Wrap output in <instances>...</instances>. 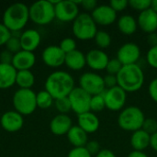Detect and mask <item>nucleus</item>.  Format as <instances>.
I'll list each match as a JSON object with an SVG mask.
<instances>
[{
  "instance_id": "obj_1",
  "label": "nucleus",
  "mask_w": 157,
  "mask_h": 157,
  "mask_svg": "<svg viewBox=\"0 0 157 157\" xmlns=\"http://www.w3.org/2000/svg\"><path fill=\"white\" fill-rule=\"evenodd\" d=\"M74 77L65 71L52 73L45 81V90L55 99L67 98L75 88Z\"/></svg>"
},
{
  "instance_id": "obj_2",
  "label": "nucleus",
  "mask_w": 157,
  "mask_h": 157,
  "mask_svg": "<svg viewBox=\"0 0 157 157\" xmlns=\"http://www.w3.org/2000/svg\"><path fill=\"white\" fill-rule=\"evenodd\" d=\"M29 20V6L24 3H14L4 11L2 23L11 32H20Z\"/></svg>"
},
{
  "instance_id": "obj_3",
  "label": "nucleus",
  "mask_w": 157,
  "mask_h": 157,
  "mask_svg": "<svg viewBox=\"0 0 157 157\" xmlns=\"http://www.w3.org/2000/svg\"><path fill=\"white\" fill-rule=\"evenodd\" d=\"M118 86L126 93L139 91L144 84V74L138 64L123 65L117 75Z\"/></svg>"
},
{
  "instance_id": "obj_4",
  "label": "nucleus",
  "mask_w": 157,
  "mask_h": 157,
  "mask_svg": "<svg viewBox=\"0 0 157 157\" xmlns=\"http://www.w3.org/2000/svg\"><path fill=\"white\" fill-rule=\"evenodd\" d=\"M29 19L36 25H48L55 18L54 5L51 0H39L29 6Z\"/></svg>"
},
{
  "instance_id": "obj_5",
  "label": "nucleus",
  "mask_w": 157,
  "mask_h": 157,
  "mask_svg": "<svg viewBox=\"0 0 157 157\" xmlns=\"http://www.w3.org/2000/svg\"><path fill=\"white\" fill-rule=\"evenodd\" d=\"M144 120V113L140 108L130 106L121 111L118 117V125L123 131L134 132L142 129Z\"/></svg>"
},
{
  "instance_id": "obj_6",
  "label": "nucleus",
  "mask_w": 157,
  "mask_h": 157,
  "mask_svg": "<svg viewBox=\"0 0 157 157\" xmlns=\"http://www.w3.org/2000/svg\"><path fill=\"white\" fill-rule=\"evenodd\" d=\"M72 30L74 36L80 40H90L98 32V25L88 13H80L73 21Z\"/></svg>"
},
{
  "instance_id": "obj_7",
  "label": "nucleus",
  "mask_w": 157,
  "mask_h": 157,
  "mask_svg": "<svg viewBox=\"0 0 157 157\" xmlns=\"http://www.w3.org/2000/svg\"><path fill=\"white\" fill-rule=\"evenodd\" d=\"M15 110L22 116L32 114L37 109L36 93L32 89H17L12 98Z\"/></svg>"
},
{
  "instance_id": "obj_8",
  "label": "nucleus",
  "mask_w": 157,
  "mask_h": 157,
  "mask_svg": "<svg viewBox=\"0 0 157 157\" xmlns=\"http://www.w3.org/2000/svg\"><path fill=\"white\" fill-rule=\"evenodd\" d=\"M79 87L90 96L104 94L106 87L103 77L95 72H86L79 77Z\"/></svg>"
},
{
  "instance_id": "obj_9",
  "label": "nucleus",
  "mask_w": 157,
  "mask_h": 157,
  "mask_svg": "<svg viewBox=\"0 0 157 157\" xmlns=\"http://www.w3.org/2000/svg\"><path fill=\"white\" fill-rule=\"evenodd\" d=\"M91 98L92 96H90L81 87L75 86L68 96V98L71 103L72 110L75 114H77V116L90 111Z\"/></svg>"
},
{
  "instance_id": "obj_10",
  "label": "nucleus",
  "mask_w": 157,
  "mask_h": 157,
  "mask_svg": "<svg viewBox=\"0 0 157 157\" xmlns=\"http://www.w3.org/2000/svg\"><path fill=\"white\" fill-rule=\"evenodd\" d=\"M54 9L55 18L62 22H73L80 14L79 6L74 0H59Z\"/></svg>"
},
{
  "instance_id": "obj_11",
  "label": "nucleus",
  "mask_w": 157,
  "mask_h": 157,
  "mask_svg": "<svg viewBox=\"0 0 157 157\" xmlns=\"http://www.w3.org/2000/svg\"><path fill=\"white\" fill-rule=\"evenodd\" d=\"M106 109L111 111L122 110L127 101V93L119 86L106 89L103 94Z\"/></svg>"
},
{
  "instance_id": "obj_12",
  "label": "nucleus",
  "mask_w": 157,
  "mask_h": 157,
  "mask_svg": "<svg viewBox=\"0 0 157 157\" xmlns=\"http://www.w3.org/2000/svg\"><path fill=\"white\" fill-rule=\"evenodd\" d=\"M141 57V49L134 42H126L122 44L118 52L116 58L121 63L122 65L137 64Z\"/></svg>"
},
{
  "instance_id": "obj_13",
  "label": "nucleus",
  "mask_w": 157,
  "mask_h": 157,
  "mask_svg": "<svg viewBox=\"0 0 157 157\" xmlns=\"http://www.w3.org/2000/svg\"><path fill=\"white\" fill-rule=\"evenodd\" d=\"M42 62L49 67L58 68L64 64L65 53L57 45H50L46 47L41 53Z\"/></svg>"
},
{
  "instance_id": "obj_14",
  "label": "nucleus",
  "mask_w": 157,
  "mask_h": 157,
  "mask_svg": "<svg viewBox=\"0 0 157 157\" xmlns=\"http://www.w3.org/2000/svg\"><path fill=\"white\" fill-rule=\"evenodd\" d=\"M90 15L99 26H109L117 19V12L109 5H98Z\"/></svg>"
},
{
  "instance_id": "obj_15",
  "label": "nucleus",
  "mask_w": 157,
  "mask_h": 157,
  "mask_svg": "<svg viewBox=\"0 0 157 157\" xmlns=\"http://www.w3.org/2000/svg\"><path fill=\"white\" fill-rule=\"evenodd\" d=\"M86 65L93 71L106 70L108 63L109 61V55L99 49H93L87 52L86 54Z\"/></svg>"
},
{
  "instance_id": "obj_16",
  "label": "nucleus",
  "mask_w": 157,
  "mask_h": 157,
  "mask_svg": "<svg viewBox=\"0 0 157 157\" xmlns=\"http://www.w3.org/2000/svg\"><path fill=\"white\" fill-rule=\"evenodd\" d=\"M0 124L5 131L8 132H17L23 127L24 119L23 116L16 110H9L1 116Z\"/></svg>"
},
{
  "instance_id": "obj_17",
  "label": "nucleus",
  "mask_w": 157,
  "mask_h": 157,
  "mask_svg": "<svg viewBox=\"0 0 157 157\" xmlns=\"http://www.w3.org/2000/svg\"><path fill=\"white\" fill-rule=\"evenodd\" d=\"M73 127L72 119L66 114H58L50 122V130L56 136L66 135Z\"/></svg>"
},
{
  "instance_id": "obj_18",
  "label": "nucleus",
  "mask_w": 157,
  "mask_h": 157,
  "mask_svg": "<svg viewBox=\"0 0 157 157\" xmlns=\"http://www.w3.org/2000/svg\"><path fill=\"white\" fill-rule=\"evenodd\" d=\"M138 27L145 33L150 34L157 30V13L151 8L143 11L137 18Z\"/></svg>"
},
{
  "instance_id": "obj_19",
  "label": "nucleus",
  "mask_w": 157,
  "mask_h": 157,
  "mask_svg": "<svg viewBox=\"0 0 157 157\" xmlns=\"http://www.w3.org/2000/svg\"><path fill=\"white\" fill-rule=\"evenodd\" d=\"M41 41V36L40 32L34 29H29L21 32L20 42L21 48L24 51L33 52L38 49Z\"/></svg>"
},
{
  "instance_id": "obj_20",
  "label": "nucleus",
  "mask_w": 157,
  "mask_h": 157,
  "mask_svg": "<svg viewBox=\"0 0 157 157\" xmlns=\"http://www.w3.org/2000/svg\"><path fill=\"white\" fill-rule=\"evenodd\" d=\"M36 63V56L34 52L21 50L14 54L12 65L17 71L30 70Z\"/></svg>"
},
{
  "instance_id": "obj_21",
  "label": "nucleus",
  "mask_w": 157,
  "mask_h": 157,
  "mask_svg": "<svg viewBox=\"0 0 157 157\" xmlns=\"http://www.w3.org/2000/svg\"><path fill=\"white\" fill-rule=\"evenodd\" d=\"M77 125L83 129L87 134L95 133L100 126V121L96 113L91 111L83 113L78 115L77 118Z\"/></svg>"
},
{
  "instance_id": "obj_22",
  "label": "nucleus",
  "mask_w": 157,
  "mask_h": 157,
  "mask_svg": "<svg viewBox=\"0 0 157 157\" xmlns=\"http://www.w3.org/2000/svg\"><path fill=\"white\" fill-rule=\"evenodd\" d=\"M17 71L12 64L0 63V89H8L16 84Z\"/></svg>"
},
{
  "instance_id": "obj_23",
  "label": "nucleus",
  "mask_w": 157,
  "mask_h": 157,
  "mask_svg": "<svg viewBox=\"0 0 157 157\" xmlns=\"http://www.w3.org/2000/svg\"><path fill=\"white\" fill-rule=\"evenodd\" d=\"M64 64L73 71H80L86 65V54L76 49L75 51L65 54Z\"/></svg>"
},
{
  "instance_id": "obj_24",
  "label": "nucleus",
  "mask_w": 157,
  "mask_h": 157,
  "mask_svg": "<svg viewBox=\"0 0 157 157\" xmlns=\"http://www.w3.org/2000/svg\"><path fill=\"white\" fill-rule=\"evenodd\" d=\"M66 136L74 147H85L88 142V134L78 125H73Z\"/></svg>"
},
{
  "instance_id": "obj_25",
  "label": "nucleus",
  "mask_w": 157,
  "mask_h": 157,
  "mask_svg": "<svg viewBox=\"0 0 157 157\" xmlns=\"http://www.w3.org/2000/svg\"><path fill=\"white\" fill-rule=\"evenodd\" d=\"M151 143V135H149L144 131L138 130L132 132L131 136V145L134 151H142L144 152L150 146Z\"/></svg>"
},
{
  "instance_id": "obj_26",
  "label": "nucleus",
  "mask_w": 157,
  "mask_h": 157,
  "mask_svg": "<svg viewBox=\"0 0 157 157\" xmlns=\"http://www.w3.org/2000/svg\"><path fill=\"white\" fill-rule=\"evenodd\" d=\"M118 29L120 32L124 35H132L136 32L138 28L137 19L132 15H123L121 16L117 22Z\"/></svg>"
},
{
  "instance_id": "obj_27",
  "label": "nucleus",
  "mask_w": 157,
  "mask_h": 157,
  "mask_svg": "<svg viewBox=\"0 0 157 157\" xmlns=\"http://www.w3.org/2000/svg\"><path fill=\"white\" fill-rule=\"evenodd\" d=\"M35 83V76L30 70L17 71L16 76V84L19 88L31 89Z\"/></svg>"
},
{
  "instance_id": "obj_28",
  "label": "nucleus",
  "mask_w": 157,
  "mask_h": 157,
  "mask_svg": "<svg viewBox=\"0 0 157 157\" xmlns=\"http://www.w3.org/2000/svg\"><path fill=\"white\" fill-rule=\"evenodd\" d=\"M36 103H37V108L46 109H49L53 103H54V98L51 96V94L44 90H40L36 94Z\"/></svg>"
},
{
  "instance_id": "obj_29",
  "label": "nucleus",
  "mask_w": 157,
  "mask_h": 157,
  "mask_svg": "<svg viewBox=\"0 0 157 157\" xmlns=\"http://www.w3.org/2000/svg\"><path fill=\"white\" fill-rule=\"evenodd\" d=\"M20 35L21 32H11V37L6 43V50L10 52L13 54L17 53L22 50L21 42H20Z\"/></svg>"
},
{
  "instance_id": "obj_30",
  "label": "nucleus",
  "mask_w": 157,
  "mask_h": 157,
  "mask_svg": "<svg viewBox=\"0 0 157 157\" xmlns=\"http://www.w3.org/2000/svg\"><path fill=\"white\" fill-rule=\"evenodd\" d=\"M95 43L98 46V49L104 50L110 46L111 44V36L109 33L104 30H98L95 38Z\"/></svg>"
},
{
  "instance_id": "obj_31",
  "label": "nucleus",
  "mask_w": 157,
  "mask_h": 157,
  "mask_svg": "<svg viewBox=\"0 0 157 157\" xmlns=\"http://www.w3.org/2000/svg\"><path fill=\"white\" fill-rule=\"evenodd\" d=\"M105 109H106V104H105L103 94L92 96L91 102H90V111L93 113H97V112L103 111Z\"/></svg>"
},
{
  "instance_id": "obj_32",
  "label": "nucleus",
  "mask_w": 157,
  "mask_h": 157,
  "mask_svg": "<svg viewBox=\"0 0 157 157\" xmlns=\"http://www.w3.org/2000/svg\"><path fill=\"white\" fill-rule=\"evenodd\" d=\"M54 106H55L56 109L58 110L59 114H66L67 115V113L72 110L71 103H70L68 97L55 99L54 100Z\"/></svg>"
},
{
  "instance_id": "obj_33",
  "label": "nucleus",
  "mask_w": 157,
  "mask_h": 157,
  "mask_svg": "<svg viewBox=\"0 0 157 157\" xmlns=\"http://www.w3.org/2000/svg\"><path fill=\"white\" fill-rule=\"evenodd\" d=\"M59 47L65 54H67L76 50V41L73 38H64L61 40Z\"/></svg>"
},
{
  "instance_id": "obj_34",
  "label": "nucleus",
  "mask_w": 157,
  "mask_h": 157,
  "mask_svg": "<svg viewBox=\"0 0 157 157\" xmlns=\"http://www.w3.org/2000/svg\"><path fill=\"white\" fill-rule=\"evenodd\" d=\"M151 2L152 0H130L129 6L141 13L151 7Z\"/></svg>"
},
{
  "instance_id": "obj_35",
  "label": "nucleus",
  "mask_w": 157,
  "mask_h": 157,
  "mask_svg": "<svg viewBox=\"0 0 157 157\" xmlns=\"http://www.w3.org/2000/svg\"><path fill=\"white\" fill-rule=\"evenodd\" d=\"M122 66L123 65L121 64V63L117 58L109 59L108 65L106 67V71H107L108 75H117L119 74V72L121 71V69L122 68Z\"/></svg>"
},
{
  "instance_id": "obj_36",
  "label": "nucleus",
  "mask_w": 157,
  "mask_h": 157,
  "mask_svg": "<svg viewBox=\"0 0 157 157\" xmlns=\"http://www.w3.org/2000/svg\"><path fill=\"white\" fill-rule=\"evenodd\" d=\"M142 130L152 136L153 134L157 132V121L153 118H148V119L145 118Z\"/></svg>"
},
{
  "instance_id": "obj_37",
  "label": "nucleus",
  "mask_w": 157,
  "mask_h": 157,
  "mask_svg": "<svg viewBox=\"0 0 157 157\" xmlns=\"http://www.w3.org/2000/svg\"><path fill=\"white\" fill-rule=\"evenodd\" d=\"M147 63L154 69H157V45L150 47L146 53Z\"/></svg>"
},
{
  "instance_id": "obj_38",
  "label": "nucleus",
  "mask_w": 157,
  "mask_h": 157,
  "mask_svg": "<svg viewBox=\"0 0 157 157\" xmlns=\"http://www.w3.org/2000/svg\"><path fill=\"white\" fill-rule=\"evenodd\" d=\"M113 10H115L117 13L125 10L129 6V1L127 0H111L109 4Z\"/></svg>"
},
{
  "instance_id": "obj_39",
  "label": "nucleus",
  "mask_w": 157,
  "mask_h": 157,
  "mask_svg": "<svg viewBox=\"0 0 157 157\" xmlns=\"http://www.w3.org/2000/svg\"><path fill=\"white\" fill-rule=\"evenodd\" d=\"M67 157H92L85 147H74L69 153Z\"/></svg>"
},
{
  "instance_id": "obj_40",
  "label": "nucleus",
  "mask_w": 157,
  "mask_h": 157,
  "mask_svg": "<svg viewBox=\"0 0 157 157\" xmlns=\"http://www.w3.org/2000/svg\"><path fill=\"white\" fill-rule=\"evenodd\" d=\"M85 148L87 150V152L93 156V155H97L100 151H101V148H100V144L97 141H88L86 145L85 146Z\"/></svg>"
},
{
  "instance_id": "obj_41",
  "label": "nucleus",
  "mask_w": 157,
  "mask_h": 157,
  "mask_svg": "<svg viewBox=\"0 0 157 157\" xmlns=\"http://www.w3.org/2000/svg\"><path fill=\"white\" fill-rule=\"evenodd\" d=\"M11 37V31L3 24L0 23V46L6 45V41Z\"/></svg>"
},
{
  "instance_id": "obj_42",
  "label": "nucleus",
  "mask_w": 157,
  "mask_h": 157,
  "mask_svg": "<svg viewBox=\"0 0 157 157\" xmlns=\"http://www.w3.org/2000/svg\"><path fill=\"white\" fill-rule=\"evenodd\" d=\"M104 80V85L106 89H109L112 87H115L118 86V79H117V75H106L103 77Z\"/></svg>"
},
{
  "instance_id": "obj_43",
  "label": "nucleus",
  "mask_w": 157,
  "mask_h": 157,
  "mask_svg": "<svg viewBox=\"0 0 157 157\" xmlns=\"http://www.w3.org/2000/svg\"><path fill=\"white\" fill-rule=\"evenodd\" d=\"M14 54L8 52L7 50H4L0 53V63L4 64H12Z\"/></svg>"
},
{
  "instance_id": "obj_44",
  "label": "nucleus",
  "mask_w": 157,
  "mask_h": 157,
  "mask_svg": "<svg viewBox=\"0 0 157 157\" xmlns=\"http://www.w3.org/2000/svg\"><path fill=\"white\" fill-rule=\"evenodd\" d=\"M148 93L149 96L151 97V98L157 103V77L154 78L149 86H148Z\"/></svg>"
},
{
  "instance_id": "obj_45",
  "label": "nucleus",
  "mask_w": 157,
  "mask_h": 157,
  "mask_svg": "<svg viewBox=\"0 0 157 157\" xmlns=\"http://www.w3.org/2000/svg\"><path fill=\"white\" fill-rule=\"evenodd\" d=\"M81 6L86 11H91V13L96 9L98 6L96 0H81Z\"/></svg>"
},
{
  "instance_id": "obj_46",
  "label": "nucleus",
  "mask_w": 157,
  "mask_h": 157,
  "mask_svg": "<svg viewBox=\"0 0 157 157\" xmlns=\"http://www.w3.org/2000/svg\"><path fill=\"white\" fill-rule=\"evenodd\" d=\"M147 42L151 47L156 46L157 45V33L154 32V33H150L148 34L147 37Z\"/></svg>"
},
{
  "instance_id": "obj_47",
  "label": "nucleus",
  "mask_w": 157,
  "mask_h": 157,
  "mask_svg": "<svg viewBox=\"0 0 157 157\" xmlns=\"http://www.w3.org/2000/svg\"><path fill=\"white\" fill-rule=\"evenodd\" d=\"M95 157H116L115 154L109 149H101V151Z\"/></svg>"
},
{
  "instance_id": "obj_48",
  "label": "nucleus",
  "mask_w": 157,
  "mask_h": 157,
  "mask_svg": "<svg viewBox=\"0 0 157 157\" xmlns=\"http://www.w3.org/2000/svg\"><path fill=\"white\" fill-rule=\"evenodd\" d=\"M128 157H148V155L142 151H132L129 155Z\"/></svg>"
},
{
  "instance_id": "obj_49",
  "label": "nucleus",
  "mask_w": 157,
  "mask_h": 157,
  "mask_svg": "<svg viewBox=\"0 0 157 157\" xmlns=\"http://www.w3.org/2000/svg\"><path fill=\"white\" fill-rule=\"evenodd\" d=\"M150 146L152 147L153 150H155L157 152V132L155 134H153L151 136V143H150Z\"/></svg>"
},
{
  "instance_id": "obj_50",
  "label": "nucleus",
  "mask_w": 157,
  "mask_h": 157,
  "mask_svg": "<svg viewBox=\"0 0 157 157\" xmlns=\"http://www.w3.org/2000/svg\"><path fill=\"white\" fill-rule=\"evenodd\" d=\"M152 10H154L155 13H157V0H152L151 2V7Z\"/></svg>"
}]
</instances>
